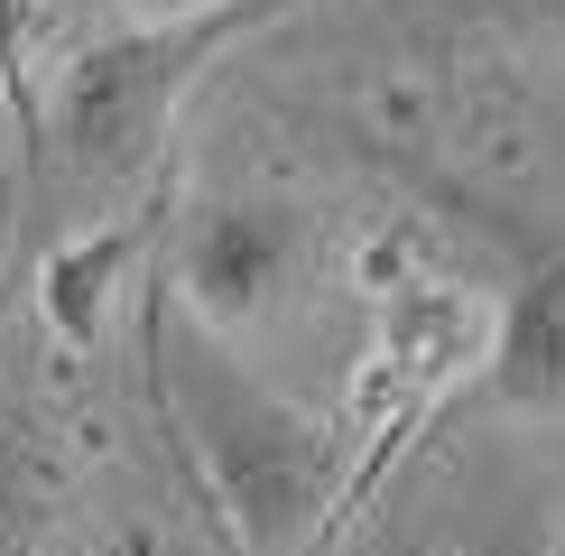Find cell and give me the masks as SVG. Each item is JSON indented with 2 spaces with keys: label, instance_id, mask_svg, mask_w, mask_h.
<instances>
[{
  "label": "cell",
  "instance_id": "7a4b0ae2",
  "mask_svg": "<svg viewBox=\"0 0 565 556\" xmlns=\"http://www.w3.org/2000/svg\"><path fill=\"white\" fill-rule=\"evenodd\" d=\"M297 0H214V10H177V19H121V29L84 38L56 65L38 111V177L65 185L75 204H111L130 177H149L158 139L185 111L214 65L242 38H260L269 19H288Z\"/></svg>",
  "mask_w": 565,
  "mask_h": 556
},
{
  "label": "cell",
  "instance_id": "6da1fadb",
  "mask_svg": "<svg viewBox=\"0 0 565 556\" xmlns=\"http://www.w3.org/2000/svg\"><path fill=\"white\" fill-rule=\"evenodd\" d=\"M149 389H158V417L177 427L185 463H195V482L232 520L242 556H306L324 538V520L343 510V492H362L343 473L334 417L269 389L214 324H195L185 307L177 316L158 307V324H149Z\"/></svg>",
  "mask_w": 565,
  "mask_h": 556
},
{
  "label": "cell",
  "instance_id": "277c9868",
  "mask_svg": "<svg viewBox=\"0 0 565 556\" xmlns=\"http://www.w3.org/2000/svg\"><path fill=\"white\" fill-rule=\"evenodd\" d=\"M482 399L510 417H565V242H520L501 307L482 334Z\"/></svg>",
  "mask_w": 565,
  "mask_h": 556
},
{
  "label": "cell",
  "instance_id": "3957f363",
  "mask_svg": "<svg viewBox=\"0 0 565 556\" xmlns=\"http://www.w3.org/2000/svg\"><path fill=\"white\" fill-rule=\"evenodd\" d=\"M306 269H316V223L278 195H214L177 223V307L223 343L288 316Z\"/></svg>",
  "mask_w": 565,
  "mask_h": 556
},
{
  "label": "cell",
  "instance_id": "8992f818",
  "mask_svg": "<svg viewBox=\"0 0 565 556\" xmlns=\"http://www.w3.org/2000/svg\"><path fill=\"white\" fill-rule=\"evenodd\" d=\"M130 260H139V232H130V223H84V232H65V242L46 250V269H38L46 324H56L65 343H103L111 307H121Z\"/></svg>",
  "mask_w": 565,
  "mask_h": 556
},
{
  "label": "cell",
  "instance_id": "9c48e42d",
  "mask_svg": "<svg viewBox=\"0 0 565 556\" xmlns=\"http://www.w3.org/2000/svg\"><path fill=\"white\" fill-rule=\"evenodd\" d=\"M103 10H121V19H177V10H214V0H103Z\"/></svg>",
  "mask_w": 565,
  "mask_h": 556
},
{
  "label": "cell",
  "instance_id": "30bf717a",
  "mask_svg": "<svg viewBox=\"0 0 565 556\" xmlns=\"http://www.w3.org/2000/svg\"><path fill=\"white\" fill-rule=\"evenodd\" d=\"M0 260H10V242H0Z\"/></svg>",
  "mask_w": 565,
  "mask_h": 556
},
{
  "label": "cell",
  "instance_id": "52a82bcc",
  "mask_svg": "<svg viewBox=\"0 0 565 556\" xmlns=\"http://www.w3.org/2000/svg\"><path fill=\"white\" fill-rule=\"evenodd\" d=\"M482 10L529 46H565V0H482Z\"/></svg>",
  "mask_w": 565,
  "mask_h": 556
},
{
  "label": "cell",
  "instance_id": "ba28073f",
  "mask_svg": "<svg viewBox=\"0 0 565 556\" xmlns=\"http://www.w3.org/2000/svg\"><path fill=\"white\" fill-rule=\"evenodd\" d=\"M491 556H565V520H529V528H510Z\"/></svg>",
  "mask_w": 565,
  "mask_h": 556
},
{
  "label": "cell",
  "instance_id": "5b68a950",
  "mask_svg": "<svg viewBox=\"0 0 565 556\" xmlns=\"http://www.w3.org/2000/svg\"><path fill=\"white\" fill-rule=\"evenodd\" d=\"M84 492V455L65 446V427L38 399L0 389V556H38L75 520Z\"/></svg>",
  "mask_w": 565,
  "mask_h": 556
}]
</instances>
